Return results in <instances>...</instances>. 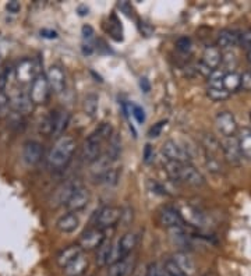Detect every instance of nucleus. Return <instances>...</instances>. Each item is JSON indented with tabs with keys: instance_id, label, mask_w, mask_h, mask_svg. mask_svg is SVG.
I'll list each match as a JSON object with an SVG mask.
<instances>
[{
	"instance_id": "obj_10",
	"label": "nucleus",
	"mask_w": 251,
	"mask_h": 276,
	"mask_svg": "<svg viewBox=\"0 0 251 276\" xmlns=\"http://www.w3.org/2000/svg\"><path fill=\"white\" fill-rule=\"evenodd\" d=\"M222 152H223V156L226 159L227 162L230 163L231 166H239L241 163V152L240 148H239V141H237V137H227L223 138V141L221 143Z\"/></svg>"
},
{
	"instance_id": "obj_31",
	"label": "nucleus",
	"mask_w": 251,
	"mask_h": 276,
	"mask_svg": "<svg viewBox=\"0 0 251 276\" xmlns=\"http://www.w3.org/2000/svg\"><path fill=\"white\" fill-rule=\"evenodd\" d=\"M113 126L112 123H108V122H104V123H101L98 127L95 128L94 133H91L92 137H95L96 140H99L101 143H105V141H108L110 135L113 134Z\"/></svg>"
},
{
	"instance_id": "obj_43",
	"label": "nucleus",
	"mask_w": 251,
	"mask_h": 276,
	"mask_svg": "<svg viewBox=\"0 0 251 276\" xmlns=\"http://www.w3.org/2000/svg\"><path fill=\"white\" fill-rule=\"evenodd\" d=\"M147 276H165V272H163V268H161L159 264L152 262V264L148 265Z\"/></svg>"
},
{
	"instance_id": "obj_51",
	"label": "nucleus",
	"mask_w": 251,
	"mask_h": 276,
	"mask_svg": "<svg viewBox=\"0 0 251 276\" xmlns=\"http://www.w3.org/2000/svg\"><path fill=\"white\" fill-rule=\"evenodd\" d=\"M247 59H248V62L251 63V49L248 50V53H247Z\"/></svg>"
},
{
	"instance_id": "obj_25",
	"label": "nucleus",
	"mask_w": 251,
	"mask_h": 276,
	"mask_svg": "<svg viewBox=\"0 0 251 276\" xmlns=\"http://www.w3.org/2000/svg\"><path fill=\"white\" fill-rule=\"evenodd\" d=\"M118 247H119V251H120V257L122 258H126L131 254L136 246H137L138 243V236L136 233L128 232L126 233L122 239H119L118 242Z\"/></svg>"
},
{
	"instance_id": "obj_47",
	"label": "nucleus",
	"mask_w": 251,
	"mask_h": 276,
	"mask_svg": "<svg viewBox=\"0 0 251 276\" xmlns=\"http://www.w3.org/2000/svg\"><path fill=\"white\" fill-rule=\"evenodd\" d=\"M9 81V74H7V70L2 69L0 67V91H5L6 85Z\"/></svg>"
},
{
	"instance_id": "obj_39",
	"label": "nucleus",
	"mask_w": 251,
	"mask_h": 276,
	"mask_svg": "<svg viewBox=\"0 0 251 276\" xmlns=\"http://www.w3.org/2000/svg\"><path fill=\"white\" fill-rule=\"evenodd\" d=\"M239 45H241L243 48H246L248 50L251 49V28L244 30L239 34Z\"/></svg>"
},
{
	"instance_id": "obj_37",
	"label": "nucleus",
	"mask_w": 251,
	"mask_h": 276,
	"mask_svg": "<svg viewBox=\"0 0 251 276\" xmlns=\"http://www.w3.org/2000/svg\"><path fill=\"white\" fill-rule=\"evenodd\" d=\"M207 166L208 170L211 173H221L222 166L221 162L218 161V158L215 155H211V153H207Z\"/></svg>"
},
{
	"instance_id": "obj_35",
	"label": "nucleus",
	"mask_w": 251,
	"mask_h": 276,
	"mask_svg": "<svg viewBox=\"0 0 251 276\" xmlns=\"http://www.w3.org/2000/svg\"><path fill=\"white\" fill-rule=\"evenodd\" d=\"M208 98L211 101H215V102H222L225 99L229 98V92H227L225 88H217V87H208L207 89Z\"/></svg>"
},
{
	"instance_id": "obj_24",
	"label": "nucleus",
	"mask_w": 251,
	"mask_h": 276,
	"mask_svg": "<svg viewBox=\"0 0 251 276\" xmlns=\"http://www.w3.org/2000/svg\"><path fill=\"white\" fill-rule=\"evenodd\" d=\"M239 45V32L233 30H222L218 34L217 46L219 49H230Z\"/></svg>"
},
{
	"instance_id": "obj_49",
	"label": "nucleus",
	"mask_w": 251,
	"mask_h": 276,
	"mask_svg": "<svg viewBox=\"0 0 251 276\" xmlns=\"http://www.w3.org/2000/svg\"><path fill=\"white\" fill-rule=\"evenodd\" d=\"M41 35H42L44 38H48V40H54V38H57V32L52 30H42L41 31Z\"/></svg>"
},
{
	"instance_id": "obj_6",
	"label": "nucleus",
	"mask_w": 251,
	"mask_h": 276,
	"mask_svg": "<svg viewBox=\"0 0 251 276\" xmlns=\"http://www.w3.org/2000/svg\"><path fill=\"white\" fill-rule=\"evenodd\" d=\"M50 88L49 84H48V80H46V75L38 74L35 77V80L32 81L30 89V98L32 101L34 105H42L45 104L48 98H49Z\"/></svg>"
},
{
	"instance_id": "obj_29",
	"label": "nucleus",
	"mask_w": 251,
	"mask_h": 276,
	"mask_svg": "<svg viewBox=\"0 0 251 276\" xmlns=\"http://www.w3.org/2000/svg\"><path fill=\"white\" fill-rule=\"evenodd\" d=\"M99 109V96L96 94H88L84 98L83 110L89 117H95Z\"/></svg>"
},
{
	"instance_id": "obj_46",
	"label": "nucleus",
	"mask_w": 251,
	"mask_h": 276,
	"mask_svg": "<svg viewBox=\"0 0 251 276\" xmlns=\"http://www.w3.org/2000/svg\"><path fill=\"white\" fill-rule=\"evenodd\" d=\"M20 9H21V5L18 3V2H15V0H11V2H9V3L6 5V10L9 11V13H13V14L18 13Z\"/></svg>"
},
{
	"instance_id": "obj_40",
	"label": "nucleus",
	"mask_w": 251,
	"mask_h": 276,
	"mask_svg": "<svg viewBox=\"0 0 251 276\" xmlns=\"http://www.w3.org/2000/svg\"><path fill=\"white\" fill-rule=\"evenodd\" d=\"M148 188H149V191L153 192V194H158V195H167L166 188H163L162 184H159L155 180H149L148 182Z\"/></svg>"
},
{
	"instance_id": "obj_21",
	"label": "nucleus",
	"mask_w": 251,
	"mask_h": 276,
	"mask_svg": "<svg viewBox=\"0 0 251 276\" xmlns=\"http://www.w3.org/2000/svg\"><path fill=\"white\" fill-rule=\"evenodd\" d=\"M172 261L186 276H192L196 273V264L186 252H175L172 255Z\"/></svg>"
},
{
	"instance_id": "obj_54",
	"label": "nucleus",
	"mask_w": 251,
	"mask_h": 276,
	"mask_svg": "<svg viewBox=\"0 0 251 276\" xmlns=\"http://www.w3.org/2000/svg\"><path fill=\"white\" fill-rule=\"evenodd\" d=\"M183 276H186V275H183Z\"/></svg>"
},
{
	"instance_id": "obj_19",
	"label": "nucleus",
	"mask_w": 251,
	"mask_h": 276,
	"mask_svg": "<svg viewBox=\"0 0 251 276\" xmlns=\"http://www.w3.org/2000/svg\"><path fill=\"white\" fill-rule=\"evenodd\" d=\"M81 254H84V250L79 244H71V246L66 247V248H63V250L57 254V258H56L57 265L62 266V268H66V266L71 264L75 258H79Z\"/></svg>"
},
{
	"instance_id": "obj_42",
	"label": "nucleus",
	"mask_w": 251,
	"mask_h": 276,
	"mask_svg": "<svg viewBox=\"0 0 251 276\" xmlns=\"http://www.w3.org/2000/svg\"><path fill=\"white\" fill-rule=\"evenodd\" d=\"M165 126H166V120H162V122H159V123L153 124L152 127L149 128V131H148V137H151V138L159 137Z\"/></svg>"
},
{
	"instance_id": "obj_16",
	"label": "nucleus",
	"mask_w": 251,
	"mask_h": 276,
	"mask_svg": "<svg viewBox=\"0 0 251 276\" xmlns=\"http://www.w3.org/2000/svg\"><path fill=\"white\" fill-rule=\"evenodd\" d=\"M10 109H13V112L15 113H20L21 116H27L34 110V104L30 95L17 94L10 99Z\"/></svg>"
},
{
	"instance_id": "obj_32",
	"label": "nucleus",
	"mask_w": 251,
	"mask_h": 276,
	"mask_svg": "<svg viewBox=\"0 0 251 276\" xmlns=\"http://www.w3.org/2000/svg\"><path fill=\"white\" fill-rule=\"evenodd\" d=\"M110 248H112V243L105 240L101 246L96 248V255H95V261L99 266L108 265L109 254H110Z\"/></svg>"
},
{
	"instance_id": "obj_30",
	"label": "nucleus",
	"mask_w": 251,
	"mask_h": 276,
	"mask_svg": "<svg viewBox=\"0 0 251 276\" xmlns=\"http://www.w3.org/2000/svg\"><path fill=\"white\" fill-rule=\"evenodd\" d=\"M112 163L113 162H112L105 153H102L95 162L91 163V173H92L94 179L99 178V176H101L104 172H106L109 168H112Z\"/></svg>"
},
{
	"instance_id": "obj_34",
	"label": "nucleus",
	"mask_w": 251,
	"mask_h": 276,
	"mask_svg": "<svg viewBox=\"0 0 251 276\" xmlns=\"http://www.w3.org/2000/svg\"><path fill=\"white\" fill-rule=\"evenodd\" d=\"M52 130H53V112H49L46 116L41 119L40 133L42 135L49 137V135H52Z\"/></svg>"
},
{
	"instance_id": "obj_22",
	"label": "nucleus",
	"mask_w": 251,
	"mask_h": 276,
	"mask_svg": "<svg viewBox=\"0 0 251 276\" xmlns=\"http://www.w3.org/2000/svg\"><path fill=\"white\" fill-rule=\"evenodd\" d=\"M80 226V219L77 216V213L67 212L64 213L63 216H60L56 222V227L57 230L62 233H73L75 232V229Z\"/></svg>"
},
{
	"instance_id": "obj_18",
	"label": "nucleus",
	"mask_w": 251,
	"mask_h": 276,
	"mask_svg": "<svg viewBox=\"0 0 251 276\" xmlns=\"http://www.w3.org/2000/svg\"><path fill=\"white\" fill-rule=\"evenodd\" d=\"M134 268V258L126 257L123 260L110 264L106 271V276H127Z\"/></svg>"
},
{
	"instance_id": "obj_17",
	"label": "nucleus",
	"mask_w": 251,
	"mask_h": 276,
	"mask_svg": "<svg viewBox=\"0 0 251 276\" xmlns=\"http://www.w3.org/2000/svg\"><path fill=\"white\" fill-rule=\"evenodd\" d=\"M70 123V113L64 109H59L53 112V130H52V137L60 138L64 135V131Z\"/></svg>"
},
{
	"instance_id": "obj_20",
	"label": "nucleus",
	"mask_w": 251,
	"mask_h": 276,
	"mask_svg": "<svg viewBox=\"0 0 251 276\" xmlns=\"http://www.w3.org/2000/svg\"><path fill=\"white\" fill-rule=\"evenodd\" d=\"M209 70H217L222 63V52L218 46H207L202 53V62Z\"/></svg>"
},
{
	"instance_id": "obj_5",
	"label": "nucleus",
	"mask_w": 251,
	"mask_h": 276,
	"mask_svg": "<svg viewBox=\"0 0 251 276\" xmlns=\"http://www.w3.org/2000/svg\"><path fill=\"white\" fill-rule=\"evenodd\" d=\"M215 126H217L218 133L221 134L223 138L227 137H235L237 133V122L236 117L233 116L231 112H227V110H223V112H219L215 117Z\"/></svg>"
},
{
	"instance_id": "obj_8",
	"label": "nucleus",
	"mask_w": 251,
	"mask_h": 276,
	"mask_svg": "<svg viewBox=\"0 0 251 276\" xmlns=\"http://www.w3.org/2000/svg\"><path fill=\"white\" fill-rule=\"evenodd\" d=\"M106 240L105 232L98 227H91L81 233L79 240V246L83 250H96L102 243Z\"/></svg>"
},
{
	"instance_id": "obj_14",
	"label": "nucleus",
	"mask_w": 251,
	"mask_h": 276,
	"mask_svg": "<svg viewBox=\"0 0 251 276\" xmlns=\"http://www.w3.org/2000/svg\"><path fill=\"white\" fill-rule=\"evenodd\" d=\"M44 156V147L38 141H27L23 145V161L28 166H35L41 162V159Z\"/></svg>"
},
{
	"instance_id": "obj_28",
	"label": "nucleus",
	"mask_w": 251,
	"mask_h": 276,
	"mask_svg": "<svg viewBox=\"0 0 251 276\" xmlns=\"http://www.w3.org/2000/svg\"><path fill=\"white\" fill-rule=\"evenodd\" d=\"M119 179H120V172H119L118 168H109L106 172H104L99 178H96V183L102 184V186H106V187H114L119 183Z\"/></svg>"
},
{
	"instance_id": "obj_36",
	"label": "nucleus",
	"mask_w": 251,
	"mask_h": 276,
	"mask_svg": "<svg viewBox=\"0 0 251 276\" xmlns=\"http://www.w3.org/2000/svg\"><path fill=\"white\" fill-rule=\"evenodd\" d=\"M10 114V98L5 91H0V119H7Z\"/></svg>"
},
{
	"instance_id": "obj_50",
	"label": "nucleus",
	"mask_w": 251,
	"mask_h": 276,
	"mask_svg": "<svg viewBox=\"0 0 251 276\" xmlns=\"http://www.w3.org/2000/svg\"><path fill=\"white\" fill-rule=\"evenodd\" d=\"M140 87H141V89H143L144 92H149V89H151V85H149L147 78L140 80Z\"/></svg>"
},
{
	"instance_id": "obj_15",
	"label": "nucleus",
	"mask_w": 251,
	"mask_h": 276,
	"mask_svg": "<svg viewBox=\"0 0 251 276\" xmlns=\"http://www.w3.org/2000/svg\"><path fill=\"white\" fill-rule=\"evenodd\" d=\"M46 80H48L50 91H53L54 94H62L66 89V74L63 69L57 64L50 66L46 73Z\"/></svg>"
},
{
	"instance_id": "obj_45",
	"label": "nucleus",
	"mask_w": 251,
	"mask_h": 276,
	"mask_svg": "<svg viewBox=\"0 0 251 276\" xmlns=\"http://www.w3.org/2000/svg\"><path fill=\"white\" fill-rule=\"evenodd\" d=\"M240 88L251 91V71H246L240 75Z\"/></svg>"
},
{
	"instance_id": "obj_2",
	"label": "nucleus",
	"mask_w": 251,
	"mask_h": 276,
	"mask_svg": "<svg viewBox=\"0 0 251 276\" xmlns=\"http://www.w3.org/2000/svg\"><path fill=\"white\" fill-rule=\"evenodd\" d=\"M75 140L70 135H63V137L57 138V141L54 143L53 148L50 149L49 155H48V166L52 170H60V169L66 168L73 158L74 152H75Z\"/></svg>"
},
{
	"instance_id": "obj_3",
	"label": "nucleus",
	"mask_w": 251,
	"mask_h": 276,
	"mask_svg": "<svg viewBox=\"0 0 251 276\" xmlns=\"http://www.w3.org/2000/svg\"><path fill=\"white\" fill-rule=\"evenodd\" d=\"M162 155L163 158L170 162L191 163V153L188 152V149L173 140H167L163 143Z\"/></svg>"
},
{
	"instance_id": "obj_1",
	"label": "nucleus",
	"mask_w": 251,
	"mask_h": 276,
	"mask_svg": "<svg viewBox=\"0 0 251 276\" xmlns=\"http://www.w3.org/2000/svg\"><path fill=\"white\" fill-rule=\"evenodd\" d=\"M163 169L167 178L176 183H183L191 187H202L205 184V178L191 163L170 162L163 159Z\"/></svg>"
},
{
	"instance_id": "obj_4",
	"label": "nucleus",
	"mask_w": 251,
	"mask_h": 276,
	"mask_svg": "<svg viewBox=\"0 0 251 276\" xmlns=\"http://www.w3.org/2000/svg\"><path fill=\"white\" fill-rule=\"evenodd\" d=\"M122 219V209L113 205H106L101 208L96 215H95V227L98 229H108V227L116 226Z\"/></svg>"
},
{
	"instance_id": "obj_26",
	"label": "nucleus",
	"mask_w": 251,
	"mask_h": 276,
	"mask_svg": "<svg viewBox=\"0 0 251 276\" xmlns=\"http://www.w3.org/2000/svg\"><path fill=\"white\" fill-rule=\"evenodd\" d=\"M122 135L116 131H113V134L110 135V138L108 140V148H106V152L105 155L108 156L112 162H116L120 155H122Z\"/></svg>"
},
{
	"instance_id": "obj_11",
	"label": "nucleus",
	"mask_w": 251,
	"mask_h": 276,
	"mask_svg": "<svg viewBox=\"0 0 251 276\" xmlns=\"http://www.w3.org/2000/svg\"><path fill=\"white\" fill-rule=\"evenodd\" d=\"M36 69H38V66L34 59H23L15 67V78L23 84L31 83L38 75Z\"/></svg>"
},
{
	"instance_id": "obj_38",
	"label": "nucleus",
	"mask_w": 251,
	"mask_h": 276,
	"mask_svg": "<svg viewBox=\"0 0 251 276\" xmlns=\"http://www.w3.org/2000/svg\"><path fill=\"white\" fill-rule=\"evenodd\" d=\"M176 48H178L180 52H183V53H187L192 48L191 40H190L188 36H180V38L176 41Z\"/></svg>"
},
{
	"instance_id": "obj_48",
	"label": "nucleus",
	"mask_w": 251,
	"mask_h": 276,
	"mask_svg": "<svg viewBox=\"0 0 251 276\" xmlns=\"http://www.w3.org/2000/svg\"><path fill=\"white\" fill-rule=\"evenodd\" d=\"M81 32H83V36L85 38V40H89V38H92V35H94V28H92L91 25L85 24V25H83Z\"/></svg>"
},
{
	"instance_id": "obj_13",
	"label": "nucleus",
	"mask_w": 251,
	"mask_h": 276,
	"mask_svg": "<svg viewBox=\"0 0 251 276\" xmlns=\"http://www.w3.org/2000/svg\"><path fill=\"white\" fill-rule=\"evenodd\" d=\"M81 183L77 182V180H69V182L63 183L60 187H57V190L54 191L53 197H52V205L54 208L63 207L69 202L70 197L73 195V192L75 191V188L79 187Z\"/></svg>"
},
{
	"instance_id": "obj_9",
	"label": "nucleus",
	"mask_w": 251,
	"mask_h": 276,
	"mask_svg": "<svg viewBox=\"0 0 251 276\" xmlns=\"http://www.w3.org/2000/svg\"><path fill=\"white\" fill-rule=\"evenodd\" d=\"M91 201V192L87 187H84L83 184H80L79 187L75 188V191L73 192V195L70 197L69 202L66 204V208L69 209V212L77 213L80 211H83L84 208H87V205Z\"/></svg>"
},
{
	"instance_id": "obj_23",
	"label": "nucleus",
	"mask_w": 251,
	"mask_h": 276,
	"mask_svg": "<svg viewBox=\"0 0 251 276\" xmlns=\"http://www.w3.org/2000/svg\"><path fill=\"white\" fill-rule=\"evenodd\" d=\"M89 262L88 258L81 254L79 258H75L71 264L63 268V273L64 276H83L88 268Z\"/></svg>"
},
{
	"instance_id": "obj_52",
	"label": "nucleus",
	"mask_w": 251,
	"mask_h": 276,
	"mask_svg": "<svg viewBox=\"0 0 251 276\" xmlns=\"http://www.w3.org/2000/svg\"><path fill=\"white\" fill-rule=\"evenodd\" d=\"M250 122H251V112H250Z\"/></svg>"
},
{
	"instance_id": "obj_53",
	"label": "nucleus",
	"mask_w": 251,
	"mask_h": 276,
	"mask_svg": "<svg viewBox=\"0 0 251 276\" xmlns=\"http://www.w3.org/2000/svg\"><path fill=\"white\" fill-rule=\"evenodd\" d=\"M205 276H212V275H209V273H208V275H205Z\"/></svg>"
},
{
	"instance_id": "obj_12",
	"label": "nucleus",
	"mask_w": 251,
	"mask_h": 276,
	"mask_svg": "<svg viewBox=\"0 0 251 276\" xmlns=\"http://www.w3.org/2000/svg\"><path fill=\"white\" fill-rule=\"evenodd\" d=\"M102 144L104 143H101L99 140H96L89 134L88 138L84 141L83 148H81V158H83L84 162L89 163V165L95 162L102 155Z\"/></svg>"
},
{
	"instance_id": "obj_33",
	"label": "nucleus",
	"mask_w": 251,
	"mask_h": 276,
	"mask_svg": "<svg viewBox=\"0 0 251 276\" xmlns=\"http://www.w3.org/2000/svg\"><path fill=\"white\" fill-rule=\"evenodd\" d=\"M223 88L227 92H235L237 89H240V74H237L235 71H229L223 77Z\"/></svg>"
},
{
	"instance_id": "obj_44",
	"label": "nucleus",
	"mask_w": 251,
	"mask_h": 276,
	"mask_svg": "<svg viewBox=\"0 0 251 276\" xmlns=\"http://www.w3.org/2000/svg\"><path fill=\"white\" fill-rule=\"evenodd\" d=\"M143 158L145 163L153 162V159H155V151H153L151 144H147V145H145V148H144V152H143Z\"/></svg>"
},
{
	"instance_id": "obj_27",
	"label": "nucleus",
	"mask_w": 251,
	"mask_h": 276,
	"mask_svg": "<svg viewBox=\"0 0 251 276\" xmlns=\"http://www.w3.org/2000/svg\"><path fill=\"white\" fill-rule=\"evenodd\" d=\"M239 141V148H240L241 156L251 161V130L250 128H243L237 135Z\"/></svg>"
},
{
	"instance_id": "obj_41",
	"label": "nucleus",
	"mask_w": 251,
	"mask_h": 276,
	"mask_svg": "<svg viewBox=\"0 0 251 276\" xmlns=\"http://www.w3.org/2000/svg\"><path fill=\"white\" fill-rule=\"evenodd\" d=\"M130 108H131L133 117L137 120L138 123H144L145 122V112H144V109L141 106H138V105H130Z\"/></svg>"
},
{
	"instance_id": "obj_7",
	"label": "nucleus",
	"mask_w": 251,
	"mask_h": 276,
	"mask_svg": "<svg viewBox=\"0 0 251 276\" xmlns=\"http://www.w3.org/2000/svg\"><path fill=\"white\" fill-rule=\"evenodd\" d=\"M158 222L166 229H180L184 225L180 211L170 205L161 208V211L158 212Z\"/></svg>"
}]
</instances>
